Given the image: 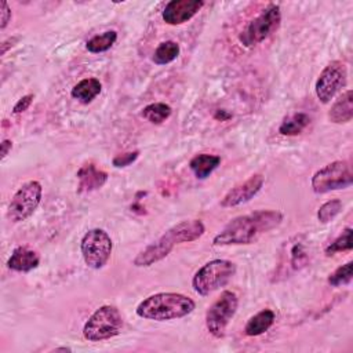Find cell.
<instances>
[{
	"label": "cell",
	"mask_w": 353,
	"mask_h": 353,
	"mask_svg": "<svg viewBox=\"0 0 353 353\" xmlns=\"http://www.w3.org/2000/svg\"><path fill=\"white\" fill-rule=\"evenodd\" d=\"M283 222L277 210H256L233 218L214 239V245H247L255 243L265 233L276 229Z\"/></svg>",
	"instance_id": "cell-1"
},
{
	"label": "cell",
	"mask_w": 353,
	"mask_h": 353,
	"mask_svg": "<svg viewBox=\"0 0 353 353\" xmlns=\"http://www.w3.org/2000/svg\"><path fill=\"white\" fill-rule=\"evenodd\" d=\"M196 307L192 298L178 292H157L139 302L135 312L141 319L168 321L190 314Z\"/></svg>",
	"instance_id": "cell-2"
},
{
	"label": "cell",
	"mask_w": 353,
	"mask_h": 353,
	"mask_svg": "<svg viewBox=\"0 0 353 353\" xmlns=\"http://www.w3.org/2000/svg\"><path fill=\"white\" fill-rule=\"evenodd\" d=\"M123 324V316L116 306L102 305L85 321L83 327V336L90 342L106 341L119 335Z\"/></svg>",
	"instance_id": "cell-3"
},
{
	"label": "cell",
	"mask_w": 353,
	"mask_h": 353,
	"mask_svg": "<svg viewBox=\"0 0 353 353\" xmlns=\"http://www.w3.org/2000/svg\"><path fill=\"white\" fill-rule=\"evenodd\" d=\"M236 273V265L228 259H212L204 263L193 276L192 287L201 295L207 296L221 287L226 285Z\"/></svg>",
	"instance_id": "cell-4"
},
{
	"label": "cell",
	"mask_w": 353,
	"mask_h": 353,
	"mask_svg": "<svg viewBox=\"0 0 353 353\" xmlns=\"http://www.w3.org/2000/svg\"><path fill=\"white\" fill-rule=\"evenodd\" d=\"M353 183V172L349 161L336 160L317 170L310 181L312 189L317 194L346 189Z\"/></svg>",
	"instance_id": "cell-5"
},
{
	"label": "cell",
	"mask_w": 353,
	"mask_h": 353,
	"mask_svg": "<svg viewBox=\"0 0 353 353\" xmlns=\"http://www.w3.org/2000/svg\"><path fill=\"white\" fill-rule=\"evenodd\" d=\"M280 22V7L272 3L258 17L248 22V25L240 33L239 40L244 47L251 48L266 40L269 36H272L279 29Z\"/></svg>",
	"instance_id": "cell-6"
},
{
	"label": "cell",
	"mask_w": 353,
	"mask_h": 353,
	"mask_svg": "<svg viewBox=\"0 0 353 353\" xmlns=\"http://www.w3.org/2000/svg\"><path fill=\"white\" fill-rule=\"evenodd\" d=\"M237 307V294L229 290L222 291L205 312V327L208 332L215 338H222L230 320L236 314Z\"/></svg>",
	"instance_id": "cell-7"
},
{
	"label": "cell",
	"mask_w": 353,
	"mask_h": 353,
	"mask_svg": "<svg viewBox=\"0 0 353 353\" xmlns=\"http://www.w3.org/2000/svg\"><path fill=\"white\" fill-rule=\"evenodd\" d=\"M113 243L110 236L99 228L88 230L80 241V251L85 265L91 269H102L110 255H112Z\"/></svg>",
	"instance_id": "cell-8"
},
{
	"label": "cell",
	"mask_w": 353,
	"mask_h": 353,
	"mask_svg": "<svg viewBox=\"0 0 353 353\" xmlns=\"http://www.w3.org/2000/svg\"><path fill=\"white\" fill-rule=\"evenodd\" d=\"M43 196V186L39 181L25 182L12 196L8 208L7 218L12 223L26 221L39 207Z\"/></svg>",
	"instance_id": "cell-9"
},
{
	"label": "cell",
	"mask_w": 353,
	"mask_h": 353,
	"mask_svg": "<svg viewBox=\"0 0 353 353\" xmlns=\"http://www.w3.org/2000/svg\"><path fill=\"white\" fill-rule=\"evenodd\" d=\"M347 80V68L341 61H331L320 72L314 91L321 103H328L345 87Z\"/></svg>",
	"instance_id": "cell-10"
},
{
	"label": "cell",
	"mask_w": 353,
	"mask_h": 353,
	"mask_svg": "<svg viewBox=\"0 0 353 353\" xmlns=\"http://www.w3.org/2000/svg\"><path fill=\"white\" fill-rule=\"evenodd\" d=\"M302 239V236H295L294 239L285 241L284 251L280 255V262L274 273V281L285 279L291 273H295L307 265L309 254Z\"/></svg>",
	"instance_id": "cell-11"
},
{
	"label": "cell",
	"mask_w": 353,
	"mask_h": 353,
	"mask_svg": "<svg viewBox=\"0 0 353 353\" xmlns=\"http://www.w3.org/2000/svg\"><path fill=\"white\" fill-rule=\"evenodd\" d=\"M181 244L179 239L175 234V230L172 229V226L164 233L161 234L156 241L150 243L149 245H146L142 251H139L137 254V256L134 258L132 263L138 268H148L152 266L153 263L164 259L171 251L172 248Z\"/></svg>",
	"instance_id": "cell-12"
},
{
	"label": "cell",
	"mask_w": 353,
	"mask_h": 353,
	"mask_svg": "<svg viewBox=\"0 0 353 353\" xmlns=\"http://www.w3.org/2000/svg\"><path fill=\"white\" fill-rule=\"evenodd\" d=\"M265 182V176L262 174H254L250 178H247L244 182L233 186L221 200V207L230 208L237 207L240 204H244L250 201L254 196L258 194V192L262 189Z\"/></svg>",
	"instance_id": "cell-13"
},
{
	"label": "cell",
	"mask_w": 353,
	"mask_h": 353,
	"mask_svg": "<svg viewBox=\"0 0 353 353\" xmlns=\"http://www.w3.org/2000/svg\"><path fill=\"white\" fill-rule=\"evenodd\" d=\"M203 6V0H171L165 4L161 18L167 25H182L192 19Z\"/></svg>",
	"instance_id": "cell-14"
},
{
	"label": "cell",
	"mask_w": 353,
	"mask_h": 353,
	"mask_svg": "<svg viewBox=\"0 0 353 353\" xmlns=\"http://www.w3.org/2000/svg\"><path fill=\"white\" fill-rule=\"evenodd\" d=\"M79 193H90L97 189H101L108 181V172L98 168L94 163L83 164L77 171Z\"/></svg>",
	"instance_id": "cell-15"
},
{
	"label": "cell",
	"mask_w": 353,
	"mask_h": 353,
	"mask_svg": "<svg viewBox=\"0 0 353 353\" xmlns=\"http://www.w3.org/2000/svg\"><path fill=\"white\" fill-rule=\"evenodd\" d=\"M40 263V255L37 251L26 247V245H19L15 247L7 261V268L14 270V272H21V273H28L33 269H36Z\"/></svg>",
	"instance_id": "cell-16"
},
{
	"label": "cell",
	"mask_w": 353,
	"mask_h": 353,
	"mask_svg": "<svg viewBox=\"0 0 353 353\" xmlns=\"http://www.w3.org/2000/svg\"><path fill=\"white\" fill-rule=\"evenodd\" d=\"M328 119L334 124H346L353 119V91H345L331 105L328 110Z\"/></svg>",
	"instance_id": "cell-17"
},
{
	"label": "cell",
	"mask_w": 353,
	"mask_h": 353,
	"mask_svg": "<svg viewBox=\"0 0 353 353\" xmlns=\"http://www.w3.org/2000/svg\"><path fill=\"white\" fill-rule=\"evenodd\" d=\"M221 164V157L210 153H199L189 161V168L197 179L208 178Z\"/></svg>",
	"instance_id": "cell-18"
},
{
	"label": "cell",
	"mask_w": 353,
	"mask_h": 353,
	"mask_svg": "<svg viewBox=\"0 0 353 353\" xmlns=\"http://www.w3.org/2000/svg\"><path fill=\"white\" fill-rule=\"evenodd\" d=\"M102 91V84L95 77H87L80 80L77 84L73 85L70 95L77 99L81 103H90L92 99H95Z\"/></svg>",
	"instance_id": "cell-19"
},
{
	"label": "cell",
	"mask_w": 353,
	"mask_h": 353,
	"mask_svg": "<svg viewBox=\"0 0 353 353\" xmlns=\"http://www.w3.org/2000/svg\"><path fill=\"white\" fill-rule=\"evenodd\" d=\"M276 314L272 309H263L256 314L251 316L244 327V332L248 336H258L266 332L274 323Z\"/></svg>",
	"instance_id": "cell-20"
},
{
	"label": "cell",
	"mask_w": 353,
	"mask_h": 353,
	"mask_svg": "<svg viewBox=\"0 0 353 353\" xmlns=\"http://www.w3.org/2000/svg\"><path fill=\"white\" fill-rule=\"evenodd\" d=\"M309 124H310V116L305 112H298V113L290 114L281 121L279 127V132L285 137H294L301 134Z\"/></svg>",
	"instance_id": "cell-21"
},
{
	"label": "cell",
	"mask_w": 353,
	"mask_h": 353,
	"mask_svg": "<svg viewBox=\"0 0 353 353\" xmlns=\"http://www.w3.org/2000/svg\"><path fill=\"white\" fill-rule=\"evenodd\" d=\"M179 52H181L179 44L174 40H167V41L160 43L156 47L152 59L156 65H167V63L175 61L178 58Z\"/></svg>",
	"instance_id": "cell-22"
},
{
	"label": "cell",
	"mask_w": 353,
	"mask_h": 353,
	"mask_svg": "<svg viewBox=\"0 0 353 353\" xmlns=\"http://www.w3.org/2000/svg\"><path fill=\"white\" fill-rule=\"evenodd\" d=\"M171 113L172 109L170 105L164 102H153L142 109L141 116L152 124H161L171 116Z\"/></svg>",
	"instance_id": "cell-23"
},
{
	"label": "cell",
	"mask_w": 353,
	"mask_h": 353,
	"mask_svg": "<svg viewBox=\"0 0 353 353\" xmlns=\"http://www.w3.org/2000/svg\"><path fill=\"white\" fill-rule=\"evenodd\" d=\"M117 40V32L116 30H106L103 33H99L94 37H91L85 43V48L92 54H99L108 51Z\"/></svg>",
	"instance_id": "cell-24"
},
{
	"label": "cell",
	"mask_w": 353,
	"mask_h": 353,
	"mask_svg": "<svg viewBox=\"0 0 353 353\" xmlns=\"http://www.w3.org/2000/svg\"><path fill=\"white\" fill-rule=\"evenodd\" d=\"M352 228H345L342 230V233L335 239L332 240L325 248H324V252L327 256L330 255H334L336 252H342V251H350L353 248V240H352Z\"/></svg>",
	"instance_id": "cell-25"
},
{
	"label": "cell",
	"mask_w": 353,
	"mask_h": 353,
	"mask_svg": "<svg viewBox=\"0 0 353 353\" xmlns=\"http://www.w3.org/2000/svg\"><path fill=\"white\" fill-rule=\"evenodd\" d=\"M353 277V262L349 261L339 268H336L327 279L328 284L332 287H339V285H346L352 281Z\"/></svg>",
	"instance_id": "cell-26"
},
{
	"label": "cell",
	"mask_w": 353,
	"mask_h": 353,
	"mask_svg": "<svg viewBox=\"0 0 353 353\" xmlns=\"http://www.w3.org/2000/svg\"><path fill=\"white\" fill-rule=\"evenodd\" d=\"M342 201L339 199H331L328 201H325L324 204H321L317 210V219L321 223H328L332 222L334 218L342 211Z\"/></svg>",
	"instance_id": "cell-27"
},
{
	"label": "cell",
	"mask_w": 353,
	"mask_h": 353,
	"mask_svg": "<svg viewBox=\"0 0 353 353\" xmlns=\"http://www.w3.org/2000/svg\"><path fill=\"white\" fill-rule=\"evenodd\" d=\"M139 156V150H134V152H127V153H121V154H117L113 157L112 160V164L116 167V168H123V167H127L130 164H132Z\"/></svg>",
	"instance_id": "cell-28"
},
{
	"label": "cell",
	"mask_w": 353,
	"mask_h": 353,
	"mask_svg": "<svg viewBox=\"0 0 353 353\" xmlns=\"http://www.w3.org/2000/svg\"><path fill=\"white\" fill-rule=\"evenodd\" d=\"M33 98H34L33 94L23 95V97H22L21 99H18V102L14 105L12 113H14V114H19V113L28 110V108H29V106L32 105V102H33Z\"/></svg>",
	"instance_id": "cell-29"
},
{
	"label": "cell",
	"mask_w": 353,
	"mask_h": 353,
	"mask_svg": "<svg viewBox=\"0 0 353 353\" xmlns=\"http://www.w3.org/2000/svg\"><path fill=\"white\" fill-rule=\"evenodd\" d=\"M0 19H1V23H0V29H4L8 22L11 21V8L8 7V3L7 1H1L0 3Z\"/></svg>",
	"instance_id": "cell-30"
},
{
	"label": "cell",
	"mask_w": 353,
	"mask_h": 353,
	"mask_svg": "<svg viewBox=\"0 0 353 353\" xmlns=\"http://www.w3.org/2000/svg\"><path fill=\"white\" fill-rule=\"evenodd\" d=\"M12 149V142L10 139H3L1 142V160L6 159L8 152Z\"/></svg>",
	"instance_id": "cell-31"
},
{
	"label": "cell",
	"mask_w": 353,
	"mask_h": 353,
	"mask_svg": "<svg viewBox=\"0 0 353 353\" xmlns=\"http://www.w3.org/2000/svg\"><path fill=\"white\" fill-rule=\"evenodd\" d=\"M15 40H17V39H15V37H12V39H11V37H10V39H8V40H6V41H3V44H1V55H4V54H6V52H7V48H8V47H10V43H11V44H12V43H14V41H15Z\"/></svg>",
	"instance_id": "cell-32"
},
{
	"label": "cell",
	"mask_w": 353,
	"mask_h": 353,
	"mask_svg": "<svg viewBox=\"0 0 353 353\" xmlns=\"http://www.w3.org/2000/svg\"><path fill=\"white\" fill-rule=\"evenodd\" d=\"M215 117H221V119H228V117H230V114H229V113H225V114H223V112H218V113L215 114Z\"/></svg>",
	"instance_id": "cell-33"
},
{
	"label": "cell",
	"mask_w": 353,
	"mask_h": 353,
	"mask_svg": "<svg viewBox=\"0 0 353 353\" xmlns=\"http://www.w3.org/2000/svg\"><path fill=\"white\" fill-rule=\"evenodd\" d=\"M72 349L70 347H57L54 349V352H70Z\"/></svg>",
	"instance_id": "cell-34"
}]
</instances>
